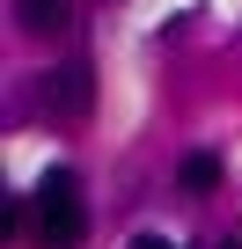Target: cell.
Wrapping results in <instances>:
<instances>
[{
	"instance_id": "1",
	"label": "cell",
	"mask_w": 242,
	"mask_h": 249,
	"mask_svg": "<svg viewBox=\"0 0 242 249\" xmlns=\"http://www.w3.org/2000/svg\"><path fill=\"white\" fill-rule=\"evenodd\" d=\"M37 242L44 249H74L81 234H88V213H81V183L66 176V169H52L44 183H37Z\"/></svg>"
},
{
	"instance_id": "2",
	"label": "cell",
	"mask_w": 242,
	"mask_h": 249,
	"mask_svg": "<svg viewBox=\"0 0 242 249\" xmlns=\"http://www.w3.org/2000/svg\"><path fill=\"white\" fill-rule=\"evenodd\" d=\"M88 103H95L88 66H52V73H44V110H52V117H88Z\"/></svg>"
},
{
	"instance_id": "3",
	"label": "cell",
	"mask_w": 242,
	"mask_h": 249,
	"mask_svg": "<svg viewBox=\"0 0 242 249\" xmlns=\"http://www.w3.org/2000/svg\"><path fill=\"white\" fill-rule=\"evenodd\" d=\"M15 15H22V30L59 37V30H66V0H15Z\"/></svg>"
},
{
	"instance_id": "4",
	"label": "cell",
	"mask_w": 242,
	"mask_h": 249,
	"mask_svg": "<svg viewBox=\"0 0 242 249\" xmlns=\"http://www.w3.org/2000/svg\"><path fill=\"white\" fill-rule=\"evenodd\" d=\"M213 183H220V161L213 154H191L184 161V191H213Z\"/></svg>"
},
{
	"instance_id": "5",
	"label": "cell",
	"mask_w": 242,
	"mask_h": 249,
	"mask_svg": "<svg viewBox=\"0 0 242 249\" xmlns=\"http://www.w3.org/2000/svg\"><path fill=\"white\" fill-rule=\"evenodd\" d=\"M132 249H169V242H162V234H140V242H132Z\"/></svg>"
}]
</instances>
